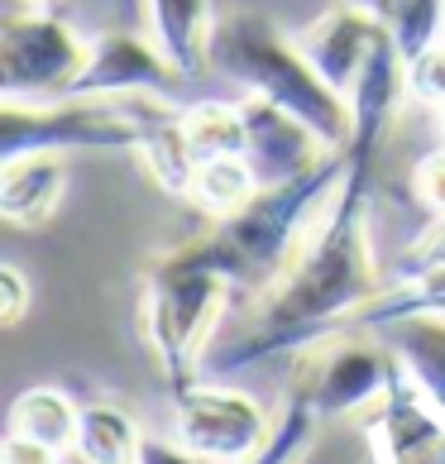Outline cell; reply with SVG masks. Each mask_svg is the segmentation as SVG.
<instances>
[{"instance_id":"obj_16","label":"cell","mask_w":445,"mask_h":464,"mask_svg":"<svg viewBox=\"0 0 445 464\" xmlns=\"http://www.w3.org/2000/svg\"><path fill=\"white\" fill-rule=\"evenodd\" d=\"M259 192H264V182L254 173V163L245 153H230V159H211L197 168V182H192V197L187 201H197V211H207L211 220H230Z\"/></svg>"},{"instance_id":"obj_9","label":"cell","mask_w":445,"mask_h":464,"mask_svg":"<svg viewBox=\"0 0 445 464\" xmlns=\"http://www.w3.org/2000/svg\"><path fill=\"white\" fill-rule=\"evenodd\" d=\"M407 96V53L392 39V29H383V39L373 44V53L359 72L354 92H350V115H354V130H350V144L345 153L354 163H373L383 149V134L392 125Z\"/></svg>"},{"instance_id":"obj_22","label":"cell","mask_w":445,"mask_h":464,"mask_svg":"<svg viewBox=\"0 0 445 464\" xmlns=\"http://www.w3.org/2000/svg\"><path fill=\"white\" fill-rule=\"evenodd\" d=\"M134 464H220L211 455H197L192 445H182L178 436L173 440H163V436H144L140 440V459Z\"/></svg>"},{"instance_id":"obj_23","label":"cell","mask_w":445,"mask_h":464,"mask_svg":"<svg viewBox=\"0 0 445 464\" xmlns=\"http://www.w3.org/2000/svg\"><path fill=\"white\" fill-rule=\"evenodd\" d=\"M67 450H53L44 440H29V436H15L5 431V450H0V464H63Z\"/></svg>"},{"instance_id":"obj_8","label":"cell","mask_w":445,"mask_h":464,"mask_svg":"<svg viewBox=\"0 0 445 464\" xmlns=\"http://www.w3.org/2000/svg\"><path fill=\"white\" fill-rule=\"evenodd\" d=\"M383 29L388 24L373 10H359V5H350V0H335V5H326L297 34V44H302V53L312 58L316 72L350 101L354 82H359V72H364V63L373 53V44L383 39Z\"/></svg>"},{"instance_id":"obj_1","label":"cell","mask_w":445,"mask_h":464,"mask_svg":"<svg viewBox=\"0 0 445 464\" xmlns=\"http://www.w3.org/2000/svg\"><path fill=\"white\" fill-rule=\"evenodd\" d=\"M373 163H354L345 153V178L326 201L312 239L293 268L268 292L254 297V321L235 340L230 354L216 359L220 373L249 369L278 354H306L321 340L340 335L364 306L388 287V273L373 249Z\"/></svg>"},{"instance_id":"obj_11","label":"cell","mask_w":445,"mask_h":464,"mask_svg":"<svg viewBox=\"0 0 445 464\" xmlns=\"http://www.w3.org/2000/svg\"><path fill=\"white\" fill-rule=\"evenodd\" d=\"M149 39L168 53V63L192 82L211 67L216 48V0H144Z\"/></svg>"},{"instance_id":"obj_5","label":"cell","mask_w":445,"mask_h":464,"mask_svg":"<svg viewBox=\"0 0 445 464\" xmlns=\"http://www.w3.org/2000/svg\"><path fill=\"white\" fill-rule=\"evenodd\" d=\"M273 417L239 388L192 378L173 388V436L192 445L197 455H211L220 464H245L268 440Z\"/></svg>"},{"instance_id":"obj_12","label":"cell","mask_w":445,"mask_h":464,"mask_svg":"<svg viewBox=\"0 0 445 464\" xmlns=\"http://www.w3.org/2000/svg\"><path fill=\"white\" fill-rule=\"evenodd\" d=\"M383 340L402 359L407 378L421 388V398L445 417V316H412L388 325Z\"/></svg>"},{"instance_id":"obj_15","label":"cell","mask_w":445,"mask_h":464,"mask_svg":"<svg viewBox=\"0 0 445 464\" xmlns=\"http://www.w3.org/2000/svg\"><path fill=\"white\" fill-rule=\"evenodd\" d=\"M77 421H82V407L67 398L63 388H29V392L15 398L5 431L29 436V440H44V445H53V450H73Z\"/></svg>"},{"instance_id":"obj_3","label":"cell","mask_w":445,"mask_h":464,"mask_svg":"<svg viewBox=\"0 0 445 464\" xmlns=\"http://www.w3.org/2000/svg\"><path fill=\"white\" fill-rule=\"evenodd\" d=\"M211 67H220L249 96H264L273 106L293 111L302 125H312L321 134L326 149L350 144V130H354L350 101L312 67V58L297 44V34H283L268 14L235 10L230 20H220Z\"/></svg>"},{"instance_id":"obj_4","label":"cell","mask_w":445,"mask_h":464,"mask_svg":"<svg viewBox=\"0 0 445 464\" xmlns=\"http://www.w3.org/2000/svg\"><path fill=\"white\" fill-rule=\"evenodd\" d=\"M92 39L63 14L10 10L0 29V101H58L77 82Z\"/></svg>"},{"instance_id":"obj_24","label":"cell","mask_w":445,"mask_h":464,"mask_svg":"<svg viewBox=\"0 0 445 464\" xmlns=\"http://www.w3.org/2000/svg\"><path fill=\"white\" fill-rule=\"evenodd\" d=\"M0 287H5V306H0V325H20V316L29 312V283H24V273L5 264L0 268Z\"/></svg>"},{"instance_id":"obj_20","label":"cell","mask_w":445,"mask_h":464,"mask_svg":"<svg viewBox=\"0 0 445 464\" xmlns=\"http://www.w3.org/2000/svg\"><path fill=\"white\" fill-rule=\"evenodd\" d=\"M440 264H445V216H431V226H426L412 245H407L402 264L388 273V283L412 278V273H421V268H440Z\"/></svg>"},{"instance_id":"obj_25","label":"cell","mask_w":445,"mask_h":464,"mask_svg":"<svg viewBox=\"0 0 445 464\" xmlns=\"http://www.w3.org/2000/svg\"><path fill=\"white\" fill-rule=\"evenodd\" d=\"M67 0H10V10H24V14H58Z\"/></svg>"},{"instance_id":"obj_2","label":"cell","mask_w":445,"mask_h":464,"mask_svg":"<svg viewBox=\"0 0 445 464\" xmlns=\"http://www.w3.org/2000/svg\"><path fill=\"white\" fill-rule=\"evenodd\" d=\"M230 297H239L235 273L211 230L149 264L140 321H144L153 364H159L168 388H182L192 378H201L216 325L230 312Z\"/></svg>"},{"instance_id":"obj_18","label":"cell","mask_w":445,"mask_h":464,"mask_svg":"<svg viewBox=\"0 0 445 464\" xmlns=\"http://www.w3.org/2000/svg\"><path fill=\"white\" fill-rule=\"evenodd\" d=\"M383 24L392 29V39L412 63L417 53L445 39V0H392Z\"/></svg>"},{"instance_id":"obj_6","label":"cell","mask_w":445,"mask_h":464,"mask_svg":"<svg viewBox=\"0 0 445 464\" xmlns=\"http://www.w3.org/2000/svg\"><path fill=\"white\" fill-rule=\"evenodd\" d=\"M182 87H187V77L168 63V53L149 34L111 29L92 39V53L82 63L77 82L67 87V96H163V101H173Z\"/></svg>"},{"instance_id":"obj_17","label":"cell","mask_w":445,"mask_h":464,"mask_svg":"<svg viewBox=\"0 0 445 464\" xmlns=\"http://www.w3.org/2000/svg\"><path fill=\"white\" fill-rule=\"evenodd\" d=\"M182 134L197 153V168L230 153H249V130H245V106L230 101H197L182 111Z\"/></svg>"},{"instance_id":"obj_27","label":"cell","mask_w":445,"mask_h":464,"mask_svg":"<svg viewBox=\"0 0 445 464\" xmlns=\"http://www.w3.org/2000/svg\"><path fill=\"white\" fill-rule=\"evenodd\" d=\"M436 115H440V140H445V106H436Z\"/></svg>"},{"instance_id":"obj_19","label":"cell","mask_w":445,"mask_h":464,"mask_svg":"<svg viewBox=\"0 0 445 464\" xmlns=\"http://www.w3.org/2000/svg\"><path fill=\"white\" fill-rule=\"evenodd\" d=\"M407 96L421 106H445V39L407 63Z\"/></svg>"},{"instance_id":"obj_13","label":"cell","mask_w":445,"mask_h":464,"mask_svg":"<svg viewBox=\"0 0 445 464\" xmlns=\"http://www.w3.org/2000/svg\"><path fill=\"white\" fill-rule=\"evenodd\" d=\"M140 440H144V431L125 407L92 402V407H82L73 455L82 464H134L140 459Z\"/></svg>"},{"instance_id":"obj_10","label":"cell","mask_w":445,"mask_h":464,"mask_svg":"<svg viewBox=\"0 0 445 464\" xmlns=\"http://www.w3.org/2000/svg\"><path fill=\"white\" fill-rule=\"evenodd\" d=\"M67 197V153L29 149V153H0V211L10 226L34 230L48 226Z\"/></svg>"},{"instance_id":"obj_21","label":"cell","mask_w":445,"mask_h":464,"mask_svg":"<svg viewBox=\"0 0 445 464\" xmlns=\"http://www.w3.org/2000/svg\"><path fill=\"white\" fill-rule=\"evenodd\" d=\"M412 197L431 216H445V149L426 153V159L412 168Z\"/></svg>"},{"instance_id":"obj_26","label":"cell","mask_w":445,"mask_h":464,"mask_svg":"<svg viewBox=\"0 0 445 464\" xmlns=\"http://www.w3.org/2000/svg\"><path fill=\"white\" fill-rule=\"evenodd\" d=\"M350 5H359V10H373V14H379V20H383V14H388V5H392V0H350Z\"/></svg>"},{"instance_id":"obj_7","label":"cell","mask_w":445,"mask_h":464,"mask_svg":"<svg viewBox=\"0 0 445 464\" xmlns=\"http://www.w3.org/2000/svg\"><path fill=\"white\" fill-rule=\"evenodd\" d=\"M245 130H249V153L245 159L254 163L264 187H278V182H293L302 173H312L331 159L335 149L321 144V134L312 125H302L293 111L273 106L264 96H245Z\"/></svg>"},{"instance_id":"obj_14","label":"cell","mask_w":445,"mask_h":464,"mask_svg":"<svg viewBox=\"0 0 445 464\" xmlns=\"http://www.w3.org/2000/svg\"><path fill=\"white\" fill-rule=\"evenodd\" d=\"M134 153L144 159V168L153 173V182H159L163 192L192 197V182H197V153H192V144H187V134H182V111L168 106V111L149 125V134L140 140V149H134Z\"/></svg>"}]
</instances>
